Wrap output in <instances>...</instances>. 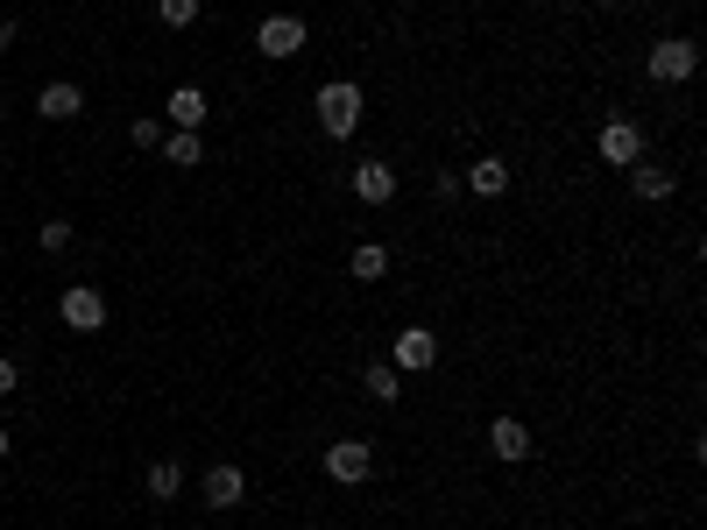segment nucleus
Wrapping results in <instances>:
<instances>
[{
	"label": "nucleus",
	"instance_id": "21",
	"mask_svg": "<svg viewBox=\"0 0 707 530\" xmlns=\"http://www.w3.org/2000/svg\"><path fill=\"white\" fill-rule=\"evenodd\" d=\"M128 134H134V149H163V128H156V114H142Z\"/></svg>",
	"mask_w": 707,
	"mask_h": 530
},
{
	"label": "nucleus",
	"instance_id": "12",
	"mask_svg": "<svg viewBox=\"0 0 707 530\" xmlns=\"http://www.w3.org/2000/svg\"><path fill=\"white\" fill-rule=\"evenodd\" d=\"M163 114H170L177 128H205V114H213V99H205V85H177V93L163 99Z\"/></svg>",
	"mask_w": 707,
	"mask_h": 530
},
{
	"label": "nucleus",
	"instance_id": "14",
	"mask_svg": "<svg viewBox=\"0 0 707 530\" xmlns=\"http://www.w3.org/2000/svg\"><path fill=\"white\" fill-rule=\"evenodd\" d=\"M460 185H468L474 199H503V191H509V163H503V156H481L474 170L460 177Z\"/></svg>",
	"mask_w": 707,
	"mask_h": 530
},
{
	"label": "nucleus",
	"instance_id": "25",
	"mask_svg": "<svg viewBox=\"0 0 707 530\" xmlns=\"http://www.w3.org/2000/svg\"><path fill=\"white\" fill-rule=\"evenodd\" d=\"M594 8H623V0H594Z\"/></svg>",
	"mask_w": 707,
	"mask_h": 530
},
{
	"label": "nucleus",
	"instance_id": "20",
	"mask_svg": "<svg viewBox=\"0 0 707 530\" xmlns=\"http://www.w3.org/2000/svg\"><path fill=\"white\" fill-rule=\"evenodd\" d=\"M71 248V220H43V255H64Z\"/></svg>",
	"mask_w": 707,
	"mask_h": 530
},
{
	"label": "nucleus",
	"instance_id": "13",
	"mask_svg": "<svg viewBox=\"0 0 707 530\" xmlns=\"http://www.w3.org/2000/svg\"><path fill=\"white\" fill-rule=\"evenodd\" d=\"M672 185H680V177L665 170V163H629V191H637L644 205H658V199H672Z\"/></svg>",
	"mask_w": 707,
	"mask_h": 530
},
{
	"label": "nucleus",
	"instance_id": "9",
	"mask_svg": "<svg viewBox=\"0 0 707 530\" xmlns=\"http://www.w3.org/2000/svg\"><path fill=\"white\" fill-rule=\"evenodd\" d=\"M240 503H248V474L220 460L213 474H205V509H240Z\"/></svg>",
	"mask_w": 707,
	"mask_h": 530
},
{
	"label": "nucleus",
	"instance_id": "18",
	"mask_svg": "<svg viewBox=\"0 0 707 530\" xmlns=\"http://www.w3.org/2000/svg\"><path fill=\"white\" fill-rule=\"evenodd\" d=\"M177 488H185V467H177V460L149 467V495H156V503H177Z\"/></svg>",
	"mask_w": 707,
	"mask_h": 530
},
{
	"label": "nucleus",
	"instance_id": "7",
	"mask_svg": "<svg viewBox=\"0 0 707 530\" xmlns=\"http://www.w3.org/2000/svg\"><path fill=\"white\" fill-rule=\"evenodd\" d=\"M432 361H439V332H432V326H403L397 332V361H389V368H397V375H425Z\"/></svg>",
	"mask_w": 707,
	"mask_h": 530
},
{
	"label": "nucleus",
	"instance_id": "19",
	"mask_svg": "<svg viewBox=\"0 0 707 530\" xmlns=\"http://www.w3.org/2000/svg\"><path fill=\"white\" fill-rule=\"evenodd\" d=\"M156 22L163 28H191L199 22V0H156Z\"/></svg>",
	"mask_w": 707,
	"mask_h": 530
},
{
	"label": "nucleus",
	"instance_id": "17",
	"mask_svg": "<svg viewBox=\"0 0 707 530\" xmlns=\"http://www.w3.org/2000/svg\"><path fill=\"white\" fill-rule=\"evenodd\" d=\"M361 382H368L375 403H397V397H403V375L389 368V361H368V375H361Z\"/></svg>",
	"mask_w": 707,
	"mask_h": 530
},
{
	"label": "nucleus",
	"instance_id": "6",
	"mask_svg": "<svg viewBox=\"0 0 707 530\" xmlns=\"http://www.w3.org/2000/svg\"><path fill=\"white\" fill-rule=\"evenodd\" d=\"M255 50H262L269 64H283V57H297V50H305V22H297V14H269V22L255 28Z\"/></svg>",
	"mask_w": 707,
	"mask_h": 530
},
{
	"label": "nucleus",
	"instance_id": "10",
	"mask_svg": "<svg viewBox=\"0 0 707 530\" xmlns=\"http://www.w3.org/2000/svg\"><path fill=\"white\" fill-rule=\"evenodd\" d=\"M488 452L495 460H531V424L523 417H495L488 424Z\"/></svg>",
	"mask_w": 707,
	"mask_h": 530
},
{
	"label": "nucleus",
	"instance_id": "15",
	"mask_svg": "<svg viewBox=\"0 0 707 530\" xmlns=\"http://www.w3.org/2000/svg\"><path fill=\"white\" fill-rule=\"evenodd\" d=\"M163 163H177V170L205 163V134H199V128H177V134H163Z\"/></svg>",
	"mask_w": 707,
	"mask_h": 530
},
{
	"label": "nucleus",
	"instance_id": "11",
	"mask_svg": "<svg viewBox=\"0 0 707 530\" xmlns=\"http://www.w3.org/2000/svg\"><path fill=\"white\" fill-rule=\"evenodd\" d=\"M36 114H43V120H79V114H85V93H79L71 79H50V85L36 93Z\"/></svg>",
	"mask_w": 707,
	"mask_h": 530
},
{
	"label": "nucleus",
	"instance_id": "22",
	"mask_svg": "<svg viewBox=\"0 0 707 530\" xmlns=\"http://www.w3.org/2000/svg\"><path fill=\"white\" fill-rule=\"evenodd\" d=\"M14 389H22V368H14V361L0 354V397H14Z\"/></svg>",
	"mask_w": 707,
	"mask_h": 530
},
{
	"label": "nucleus",
	"instance_id": "1",
	"mask_svg": "<svg viewBox=\"0 0 707 530\" xmlns=\"http://www.w3.org/2000/svg\"><path fill=\"white\" fill-rule=\"evenodd\" d=\"M319 128L333 134V142H347V134L361 128V85L354 79H326L319 85Z\"/></svg>",
	"mask_w": 707,
	"mask_h": 530
},
{
	"label": "nucleus",
	"instance_id": "5",
	"mask_svg": "<svg viewBox=\"0 0 707 530\" xmlns=\"http://www.w3.org/2000/svg\"><path fill=\"white\" fill-rule=\"evenodd\" d=\"M57 318H64L71 332H99L107 326V297H99L93 283H71V291L57 297Z\"/></svg>",
	"mask_w": 707,
	"mask_h": 530
},
{
	"label": "nucleus",
	"instance_id": "16",
	"mask_svg": "<svg viewBox=\"0 0 707 530\" xmlns=\"http://www.w3.org/2000/svg\"><path fill=\"white\" fill-rule=\"evenodd\" d=\"M347 269H354V283H382L389 276V248H382V240H361Z\"/></svg>",
	"mask_w": 707,
	"mask_h": 530
},
{
	"label": "nucleus",
	"instance_id": "24",
	"mask_svg": "<svg viewBox=\"0 0 707 530\" xmlns=\"http://www.w3.org/2000/svg\"><path fill=\"white\" fill-rule=\"evenodd\" d=\"M0 460H8V424H0Z\"/></svg>",
	"mask_w": 707,
	"mask_h": 530
},
{
	"label": "nucleus",
	"instance_id": "3",
	"mask_svg": "<svg viewBox=\"0 0 707 530\" xmlns=\"http://www.w3.org/2000/svg\"><path fill=\"white\" fill-rule=\"evenodd\" d=\"M375 474V446L368 438H333L326 446V481H340V488H354V481Z\"/></svg>",
	"mask_w": 707,
	"mask_h": 530
},
{
	"label": "nucleus",
	"instance_id": "23",
	"mask_svg": "<svg viewBox=\"0 0 707 530\" xmlns=\"http://www.w3.org/2000/svg\"><path fill=\"white\" fill-rule=\"evenodd\" d=\"M0 50H14V22H0Z\"/></svg>",
	"mask_w": 707,
	"mask_h": 530
},
{
	"label": "nucleus",
	"instance_id": "2",
	"mask_svg": "<svg viewBox=\"0 0 707 530\" xmlns=\"http://www.w3.org/2000/svg\"><path fill=\"white\" fill-rule=\"evenodd\" d=\"M644 71H651L658 85H686L700 71V50L686 36H665V43H651V57H644Z\"/></svg>",
	"mask_w": 707,
	"mask_h": 530
},
{
	"label": "nucleus",
	"instance_id": "4",
	"mask_svg": "<svg viewBox=\"0 0 707 530\" xmlns=\"http://www.w3.org/2000/svg\"><path fill=\"white\" fill-rule=\"evenodd\" d=\"M594 149H601V163L629 170V163H644V128H637V120H601Z\"/></svg>",
	"mask_w": 707,
	"mask_h": 530
},
{
	"label": "nucleus",
	"instance_id": "8",
	"mask_svg": "<svg viewBox=\"0 0 707 530\" xmlns=\"http://www.w3.org/2000/svg\"><path fill=\"white\" fill-rule=\"evenodd\" d=\"M354 199L361 205H389V199H397V170H389L382 156H361L354 163Z\"/></svg>",
	"mask_w": 707,
	"mask_h": 530
}]
</instances>
